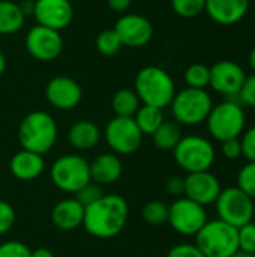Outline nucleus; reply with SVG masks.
I'll use <instances>...</instances> for the list:
<instances>
[{"label": "nucleus", "mask_w": 255, "mask_h": 257, "mask_svg": "<svg viewBox=\"0 0 255 257\" xmlns=\"http://www.w3.org/2000/svg\"><path fill=\"white\" fill-rule=\"evenodd\" d=\"M129 206L119 194H104L99 200L84 209L83 226L86 232L98 239H110L122 233L128 223Z\"/></svg>", "instance_id": "obj_1"}, {"label": "nucleus", "mask_w": 255, "mask_h": 257, "mask_svg": "<svg viewBox=\"0 0 255 257\" xmlns=\"http://www.w3.org/2000/svg\"><path fill=\"white\" fill-rule=\"evenodd\" d=\"M134 90L141 104L158 108L170 107L176 95V83L173 77L161 66L149 65L141 68L134 80Z\"/></svg>", "instance_id": "obj_2"}, {"label": "nucleus", "mask_w": 255, "mask_h": 257, "mask_svg": "<svg viewBox=\"0 0 255 257\" xmlns=\"http://www.w3.org/2000/svg\"><path fill=\"white\" fill-rule=\"evenodd\" d=\"M57 134L54 117L44 110L29 113L18 126V142L21 148L39 155L47 154L54 146Z\"/></svg>", "instance_id": "obj_3"}, {"label": "nucleus", "mask_w": 255, "mask_h": 257, "mask_svg": "<svg viewBox=\"0 0 255 257\" xmlns=\"http://www.w3.org/2000/svg\"><path fill=\"white\" fill-rule=\"evenodd\" d=\"M245 125L246 114L243 105L233 98H227L213 105L206 119L210 137L219 143L230 139H239L245 131Z\"/></svg>", "instance_id": "obj_4"}, {"label": "nucleus", "mask_w": 255, "mask_h": 257, "mask_svg": "<svg viewBox=\"0 0 255 257\" xmlns=\"http://www.w3.org/2000/svg\"><path fill=\"white\" fill-rule=\"evenodd\" d=\"M195 245L206 257H231L239 251L237 229L222 220H207L195 235Z\"/></svg>", "instance_id": "obj_5"}, {"label": "nucleus", "mask_w": 255, "mask_h": 257, "mask_svg": "<svg viewBox=\"0 0 255 257\" xmlns=\"http://www.w3.org/2000/svg\"><path fill=\"white\" fill-rule=\"evenodd\" d=\"M170 107L173 117L179 125L195 126L206 122L213 107V101L206 89L185 87L176 92Z\"/></svg>", "instance_id": "obj_6"}, {"label": "nucleus", "mask_w": 255, "mask_h": 257, "mask_svg": "<svg viewBox=\"0 0 255 257\" xmlns=\"http://www.w3.org/2000/svg\"><path fill=\"white\" fill-rule=\"evenodd\" d=\"M176 164L186 173L207 172L216 158L213 143L203 136H183L173 149Z\"/></svg>", "instance_id": "obj_7"}, {"label": "nucleus", "mask_w": 255, "mask_h": 257, "mask_svg": "<svg viewBox=\"0 0 255 257\" xmlns=\"http://www.w3.org/2000/svg\"><path fill=\"white\" fill-rule=\"evenodd\" d=\"M50 176L57 190L68 194H75L90 182L89 163L86 158L75 154L59 157L51 166Z\"/></svg>", "instance_id": "obj_8"}, {"label": "nucleus", "mask_w": 255, "mask_h": 257, "mask_svg": "<svg viewBox=\"0 0 255 257\" xmlns=\"http://www.w3.org/2000/svg\"><path fill=\"white\" fill-rule=\"evenodd\" d=\"M213 205L216 208L218 218L236 229L251 223L254 218V200L236 185L222 188Z\"/></svg>", "instance_id": "obj_9"}, {"label": "nucleus", "mask_w": 255, "mask_h": 257, "mask_svg": "<svg viewBox=\"0 0 255 257\" xmlns=\"http://www.w3.org/2000/svg\"><path fill=\"white\" fill-rule=\"evenodd\" d=\"M171 229L183 236H195L207 223L206 208L182 196L168 206V221Z\"/></svg>", "instance_id": "obj_10"}, {"label": "nucleus", "mask_w": 255, "mask_h": 257, "mask_svg": "<svg viewBox=\"0 0 255 257\" xmlns=\"http://www.w3.org/2000/svg\"><path fill=\"white\" fill-rule=\"evenodd\" d=\"M104 139L113 154L131 155L140 149L143 143V133L137 126L134 117L114 116L105 125Z\"/></svg>", "instance_id": "obj_11"}, {"label": "nucleus", "mask_w": 255, "mask_h": 257, "mask_svg": "<svg viewBox=\"0 0 255 257\" xmlns=\"http://www.w3.org/2000/svg\"><path fill=\"white\" fill-rule=\"evenodd\" d=\"M27 53L38 62H53L63 51V38L60 32L36 24L29 29L24 38Z\"/></svg>", "instance_id": "obj_12"}, {"label": "nucleus", "mask_w": 255, "mask_h": 257, "mask_svg": "<svg viewBox=\"0 0 255 257\" xmlns=\"http://www.w3.org/2000/svg\"><path fill=\"white\" fill-rule=\"evenodd\" d=\"M114 32L117 33L123 47L128 48H141L146 47L153 38V24L152 21L135 12H125L122 14L116 24Z\"/></svg>", "instance_id": "obj_13"}, {"label": "nucleus", "mask_w": 255, "mask_h": 257, "mask_svg": "<svg viewBox=\"0 0 255 257\" xmlns=\"http://www.w3.org/2000/svg\"><path fill=\"white\" fill-rule=\"evenodd\" d=\"M245 69L233 60H219L210 66L209 86L219 95L236 98L245 83Z\"/></svg>", "instance_id": "obj_14"}, {"label": "nucleus", "mask_w": 255, "mask_h": 257, "mask_svg": "<svg viewBox=\"0 0 255 257\" xmlns=\"http://www.w3.org/2000/svg\"><path fill=\"white\" fill-rule=\"evenodd\" d=\"M36 23L53 30L69 27L74 20L72 0H33V12Z\"/></svg>", "instance_id": "obj_15"}, {"label": "nucleus", "mask_w": 255, "mask_h": 257, "mask_svg": "<svg viewBox=\"0 0 255 257\" xmlns=\"http://www.w3.org/2000/svg\"><path fill=\"white\" fill-rule=\"evenodd\" d=\"M45 99L57 110H72L83 99V89L68 75H56L45 86Z\"/></svg>", "instance_id": "obj_16"}, {"label": "nucleus", "mask_w": 255, "mask_h": 257, "mask_svg": "<svg viewBox=\"0 0 255 257\" xmlns=\"http://www.w3.org/2000/svg\"><path fill=\"white\" fill-rule=\"evenodd\" d=\"M221 191L222 187L219 179L209 170L188 173L185 178V197L194 200L204 208L213 205Z\"/></svg>", "instance_id": "obj_17"}, {"label": "nucleus", "mask_w": 255, "mask_h": 257, "mask_svg": "<svg viewBox=\"0 0 255 257\" xmlns=\"http://www.w3.org/2000/svg\"><path fill=\"white\" fill-rule=\"evenodd\" d=\"M249 5L251 0H206L204 12L219 26H234L246 17Z\"/></svg>", "instance_id": "obj_18"}, {"label": "nucleus", "mask_w": 255, "mask_h": 257, "mask_svg": "<svg viewBox=\"0 0 255 257\" xmlns=\"http://www.w3.org/2000/svg\"><path fill=\"white\" fill-rule=\"evenodd\" d=\"M9 170L12 176L20 181H33L44 173L45 161L42 155L21 149L11 158Z\"/></svg>", "instance_id": "obj_19"}, {"label": "nucleus", "mask_w": 255, "mask_h": 257, "mask_svg": "<svg viewBox=\"0 0 255 257\" xmlns=\"http://www.w3.org/2000/svg\"><path fill=\"white\" fill-rule=\"evenodd\" d=\"M90 181L98 185H110L119 181L123 172L120 158L116 154H101L89 163Z\"/></svg>", "instance_id": "obj_20"}, {"label": "nucleus", "mask_w": 255, "mask_h": 257, "mask_svg": "<svg viewBox=\"0 0 255 257\" xmlns=\"http://www.w3.org/2000/svg\"><path fill=\"white\" fill-rule=\"evenodd\" d=\"M84 206L75 199H63L51 211V221L60 230H74L83 226Z\"/></svg>", "instance_id": "obj_21"}, {"label": "nucleus", "mask_w": 255, "mask_h": 257, "mask_svg": "<svg viewBox=\"0 0 255 257\" xmlns=\"http://www.w3.org/2000/svg\"><path fill=\"white\" fill-rule=\"evenodd\" d=\"M102 137L99 126L92 120H78L68 131V142L78 151L93 149Z\"/></svg>", "instance_id": "obj_22"}, {"label": "nucleus", "mask_w": 255, "mask_h": 257, "mask_svg": "<svg viewBox=\"0 0 255 257\" xmlns=\"http://www.w3.org/2000/svg\"><path fill=\"white\" fill-rule=\"evenodd\" d=\"M26 23V15L20 6L12 0H0V35L9 36L18 33Z\"/></svg>", "instance_id": "obj_23"}, {"label": "nucleus", "mask_w": 255, "mask_h": 257, "mask_svg": "<svg viewBox=\"0 0 255 257\" xmlns=\"http://www.w3.org/2000/svg\"><path fill=\"white\" fill-rule=\"evenodd\" d=\"M150 137L155 148H158L159 151H173L183 137L182 125H179L176 120H164Z\"/></svg>", "instance_id": "obj_24"}, {"label": "nucleus", "mask_w": 255, "mask_h": 257, "mask_svg": "<svg viewBox=\"0 0 255 257\" xmlns=\"http://www.w3.org/2000/svg\"><path fill=\"white\" fill-rule=\"evenodd\" d=\"M141 101L134 89L123 87L114 92L111 98V108L116 116L120 117H134L137 110L140 108Z\"/></svg>", "instance_id": "obj_25"}, {"label": "nucleus", "mask_w": 255, "mask_h": 257, "mask_svg": "<svg viewBox=\"0 0 255 257\" xmlns=\"http://www.w3.org/2000/svg\"><path fill=\"white\" fill-rule=\"evenodd\" d=\"M134 120L140 128V131L143 133V136H152L165 119H164L162 108L141 104L137 113L134 114Z\"/></svg>", "instance_id": "obj_26"}, {"label": "nucleus", "mask_w": 255, "mask_h": 257, "mask_svg": "<svg viewBox=\"0 0 255 257\" xmlns=\"http://www.w3.org/2000/svg\"><path fill=\"white\" fill-rule=\"evenodd\" d=\"M186 87L206 89L210 83V66L204 63H192L185 69L183 74Z\"/></svg>", "instance_id": "obj_27"}, {"label": "nucleus", "mask_w": 255, "mask_h": 257, "mask_svg": "<svg viewBox=\"0 0 255 257\" xmlns=\"http://www.w3.org/2000/svg\"><path fill=\"white\" fill-rule=\"evenodd\" d=\"M95 45H96V50L105 57L116 56L123 47L114 29H105L99 32L95 39Z\"/></svg>", "instance_id": "obj_28"}, {"label": "nucleus", "mask_w": 255, "mask_h": 257, "mask_svg": "<svg viewBox=\"0 0 255 257\" xmlns=\"http://www.w3.org/2000/svg\"><path fill=\"white\" fill-rule=\"evenodd\" d=\"M141 217L150 226H162L168 221V205L161 200H152L143 206Z\"/></svg>", "instance_id": "obj_29"}, {"label": "nucleus", "mask_w": 255, "mask_h": 257, "mask_svg": "<svg viewBox=\"0 0 255 257\" xmlns=\"http://www.w3.org/2000/svg\"><path fill=\"white\" fill-rule=\"evenodd\" d=\"M171 8L182 18H194L204 12L206 0H171Z\"/></svg>", "instance_id": "obj_30"}, {"label": "nucleus", "mask_w": 255, "mask_h": 257, "mask_svg": "<svg viewBox=\"0 0 255 257\" xmlns=\"http://www.w3.org/2000/svg\"><path fill=\"white\" fill-rule=\"evenodd\" d=\"M236 187L255 200V163H246L237 173Z\"/></svg>", "instance_id": "obj_31"}, {"label": "nucleus", "mask_w": 255, "mask_h": 257, "mask_svg": "<svg viewBox=\"0 0 255 257\" xmlns=\"http://www.w3.org/2000/svg\"><path fill=\"white\" fill-rule=\"evenodd\" d=\"M237 244L239 251L255 256V223L251 221L237 229Z\"/></svg>", "instance_id": "obj_32"}, {"label": "nucleus", "mask_w": 255, "mask_h": 257, "mask_svg": "<svg viewBox=\"0 0 255 257\" xmlns=\"http://www.w3.org/2000/svg\"><path fill=\"white\" fill-rule=\"evenodd\" d=\"M102 196H104L102 187L98 185V184H95V182H92V181H90L87 185H84L81 190H78V191L75 193V199H77L84 208L90 206L92 203H95L96 200H99Z\"/></svg>", "instance_id": "obj_33"}, {"label": "nucleus", "mask_w": 255, "mask_h": 257, "mask_svg": "<svg viewBox=\"0 0 255 257\" xmlns=\"http://www.w3.org/2000/svg\"><path fill=\"white\" fill-rule=\"evenodd\" d=\"M0 257H32V250L21 241H6L0 245Z\"/></svg>", "instance_id": "obj_34"}, {"label": "nucleus", "mask_w": 255, "mask_h": 257, "mask_svg": "<svg viewBox=\"0 0 255 257\" xmlns=\"http://www.w3.org/2000/svg\"><path fill=\"white\" fill-rule=\"evenodd\" d=\"M239 140L242 146V157L248 163H255V125L245 130Z\"/></svg>", "instance_id": "obj_35"}, {"label": "nucleus", "mask_w": 255, "mask_h": 257, "mask_svg": "<svg viewBox=\"0 0 255 257\" xmlns=\"http://www.w3.org/2000/svg\"><path fill=\"white\" fill-rule=\"evenodd\" d=\"M236 98L242 105H248L251 108H255V74L246 75L245 83Z\"/></svg>", "instance_id": "obj_36"}, {"label": "nucleus", "mask_w": 255, "mask_h": 257, "mask_svg": "<svg viewBox=\"0 0 255 257\" xmlns=\"http://www.w3.org/2000/svg\"><path fill=\"white\" fill-rule=\"evenodd\" d=\"M15 223V209L11 203L0 200V236L8 233Z\"/></svg>", "instance_id": "obj_37"}, {"label": "nucleus", "mask_w": 255, "mask_h": 257, "mask_svg": "<svg viewBox=\"0 0 255 257\" xmlns=\"http://www.w3.org/2000/svg\"><path fill=\"white\" fill-rule=\"evenodd\" d=\"M167 257H206L195 244H177L173 248H170V251L167 253Z\"/></svg>", "instance_id": "obj_38"}, {"label": "nucleus", "mask_w": 255, "mask_h": 257, "mask_svg": "<svg viewBox=\"0 0 255 257\" xmlns=\"http://www.w3.org/2000/svg\"><path fill=\"white\" fill-rule=\"evenodd\" d=\"M221 152L227 160H237L242 157V146L239 139H230L221 143Z\"/></svg>", "instance_id": "obj_39"}, {"label": "nucleus", "mask_w": 255, "mask_h": 257, "mask_svg": "<svg viewBox=\"0 0 255 257\" xmlns=\"http://www.w3.org/2000/svg\"><path fill=\"white\" fill-rule=\"evenodd\" d=\"M165 190L170 196L182 197L185 196V178L182 176H171L165 182Z\"/></svg>", "instance_id": "obj_40"}, {"label": "nucleus", "mask_w": 255, "mask_h": 257, "mask_svg": "<svg viewBox=\"0 0 255 257\" xmlns=\"http://www.w3.org/2000/svg\"><path fill=\"white\" fill-rule=\"evenodd\" d=\"M134 0H107V6L116 14H125L129 11Z\"/></svg>", "instance_id": "obj_41"}, {"label": "nucleus", "mask_w": 255, "mask_h": 257, "mask_svg": "<svg viewBox=\"0 0 255 257\" xmlns=\"http://www.w3.org/2000/svg\"><path fill=\"white\" fill-rule=\"evenodd\" d=\"M32 257H54V254L48 250V248H36L32 250Z\"/></svg>", "instance_id": "obj_42"}, {"label": "nucleus", "mask_w": 255, "mask_h": 257, "mask_svg": "<svg viewBox=\"0 0 255 257\" xmlns=\"http://www.w3.org/2000/svg\"><path fill=\"white\" fill-rule=\"evenodd\" d=\"M6 66H8V60H6V56L5 53L0 50V75H3V72L6 71Z\"/></svg>", "instance_id": "obj_43"}, {"label": "nucleus", "mask_w": 255, "mask_h": 257, "mask_svg": "<svg viewBox=\"0 0 255 257\" xmlns=\"http://www.w3.org/2000/svg\"><path fill=\"white\" fill-rule=\"evenodd\" d=\"M248 62H249V66H251V69L254 71V74H255V45L252 47V50L249 51V56H248Z\"/></svg>", "instance_id": "obj_44"}, {"label": "nucleus", "mask_w": 255, "mask_h": 257, "mask_svg": "<svg viewBox=\"0 0 255 257\" xmlns=\"http://www.w3.org/2000/svg\"><path fill=\"white\" fill-rule=\"evenodd\" d=\"M231 257H255L254 254H248V253H243V251H237L234 253Z\"/></svg>", "instance_id": "obj_45"}, {"label": "nucleus", "mask_w": 255, "mask_h": 257, "mask_svg": "<svg viewBox=\"0 0 255 257\" xmlns=\"http://www.w3.org/2000/svg\"><path fill=\"white\" fill-rule=\"evenodd\" d=\"M254 3H255V0H254Z\"/></svg>", "instance_id": "obj_46"}]
</instances>
